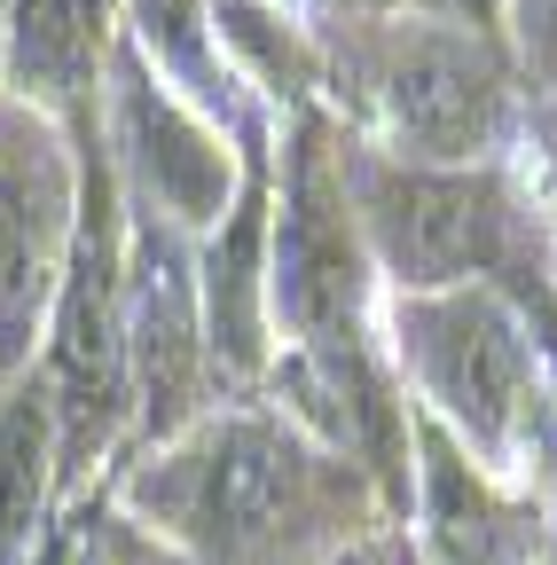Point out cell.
Masks as SVG:
<instances>
[{"mask_svg": "<svg viewBox=\"0 0 557 565\" xmlns=\"http://www.w3.org/2000/svg\"><path fill=\"white\" fill-rule=\"evenodd\" d=\"M354 494L345 456L314 448L299 416L228 408L196 416L126 479V511L189 565H283L338 526Z\"/></svg>", "mask_w": 557, "mask_h": 565, "instance_id": "obj_1", "label": "cell"}, {"mask_svg": "<svg viewBox=\"0 0 557 565\" xmlns=\"http://www.w3.org/2000/svg\"><path fill=\"white\" fill-rule=\"evenodd\" d=\"M110 173L133 181V212H165V228L196 236L221 228L236 204V158L221 126L204 118L189 95H173L158 71L133 55V40L118 47L110 71Z\"/></svg>", "mask_w": 557, "mask_h": 565, "instance_id": "obj_8", "label": "cell"}, {"mask_svg": "<svg viewBox=\"0 0 557 565\" xmlns=\"http://www.w3.org/2000/svg\"><path fill=\"white\" fill-rule=\"evenodd\" d=\"M47 408H55V463L79 471L95 448L133 416V370H126V221H118V173L110 150L79 158V236L72 267L47 315Z\"/></svg>", "mask_w": 557, "mask_h": 565, "instance_id": "obj_5", "label": "cell"}, {"mask_svg": "<svg viewBox=\"0 0 557 565\" xmlns=\"http://www.w3.org/2000/svg\"><path fill=\"white\" fill-rule=\"evenodd\" d=\"M267 315L291 330V377L330 401V440H369L385 433V393H377V345H369V252L345 212L338 150L322 126H299L291 181L275 196V244H267Z\"/></svg>", "mask_w": 557, "mask_h": 565, "instance_id": "obj_2", "label": "cell"}, {"mask_svg": "<svg viewBox=\"0 0 557 565\" xmlns=\"http://www.w3.org/2000/svg\"><path fill=\"white\" fill-rule=\"evenodd\" d=\"M267 244H275V196H267V166H251L236 181L228 221L213 228L196 259V307H204V345L228 370H267Z\"/></svg>", "mask_w": 557, "mask_h": 565, "instance_id": "obj_10", "label": "cell"}, {"mask_svg": "<svg viewBox=\"0 0 557 565\" xmlns=\"http://www.w3.org/2000/svg\"><path fill=\"white\" fill-rule=\"evenodd\" d=\"M79 236V150L55 118L0 95V393H17Z\"/></svg>", "mask_w": 557, "mask_h": 565, "instance_id": "obj_6", "label": "cell"}, {"mask_svg": "<svg viewBox=\"0 0 557 565\" xmlns=\"http://www.w3.org/2000/svg\"><path fill=\"white\" fill-rule=\"evenodd\" d=\"M118 47V0H9L0 9V95L32 103L55 126H87L95 103H110Z\"/></svg>", "mask_w": 557, "mask_h": 565, "instance_id": "obj_9", "label": "cell"}, {"mask_svg": "<svg viewBox=\"0 0 557 565\" xmlns=\"http://www.w3.org/2000/svg\"><path fill=\"white\" fill-rule=\"evenodd\" d=\"M345 212L400 299L495 282L511 252V189L486 166H408L393 150H338Z\"/></svg>", "mask_w": 557, "mask_h": 565, "instance_id": "obj_4", "label": "cell"}, {"mask_svg": "<svg viewBox=\"0 0 557 565\" xmlns=\"http://www.w3.org/2000/svg\"><path fill=\"white\" fill-rule=\"evenodd\" d=\"M369 103L385 118V150L408 166H479L503 141L495 63L440 24H393L377 40Z\"/></svg>", "mask_w": 557, "mask_h": 565, "instance_id": "obj_7", "label": "cell"}, {"mask_svg": "<svg viewBox=\"0 0 557 565\" xmlns=\"http://www.w3.org/2000/svg\"><path fill=\"white\" fill-rule=\"evenodd\" d=\"M55 487V408L40 385L0 393V565L40 557V519Z\"/></svg>", "mask_w": 557, "mask_h": 565, "instance_id": "obj_11", "label": "cell"}, {"mask_svg": "<svg viewBox=\"0 0 557 565\" xmlns=\"http://www.w3.org/2000/svg\"><path fill=\"white\" fill-rule=\"evenodd\" d=\"M393 362L425 393V424L479 471H518L542 424V353L495 282L393 299Z\"/></svg>", "mask_w": 557, "mask_h": 565, "instance_id": "obj_3", "label": "cell"}]
</instances>
